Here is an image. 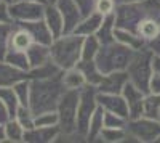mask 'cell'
<instances>
[{"instance_id": "obj_1", "label": "cell", "mask_w": 160, "mask_h": 143, "mask_svg": "<svg viewBox=\"0 0 160 143\" xmlns=\"http://www.w3.org/2000/svg\"><path fill=\"white\" fill-rule=\"evenodd\" d=\"M61 72L53 77H47V79H29V108L34 114L43 111H56V106L62 93L68 90L62 84Z\"/></svg>"}, {"instance_id": "obj_2", "label": "cell", "mask_w": 160, "mask_h": 143, "mask_svg": "<svg viewBox=\"0 0 160 143\" xmlns=\"http://www.w3.org/2000/svg\"><path fill=\"white\" fill-rule=\"evenodd\" d=\"M82 44L83 35L75 32H66L59 37H55L50 45L51 61L61 71L75 68L77 63L82 60Z\"/></svg>"}, {"instance_id": "obj_3", "label": "cell", "mask_w": 160, "mask_h": 143, "mask_svg": "<svg viewBox=\"0 0 160 143\" xmlns=\"http://www.w3.org/2000/svg\"><path fill=\"white\" fill-rule=\"evenodd\" d=\"M133 51L135 50H131L130 47L114 40L111 44L101 45L95 61L102 74H108L112 71H127Z\"/></svg>"}, {"instance_id": "obj_4", "label": "cell", "mask_w": 160, "mask_h": 143, "mask_svg": "<svg viewBox=\"0 0 160 143\" xmlns=\"http://www.w3.org/2000/svg\"><path fill=\"white\" fill-rule=\"evenodd\" d=\"M78 98H80V90H66L62 93L58 106H56V113H58V127L61 130L59 137H77L82 138L80 135H77V106H78Z\"/></svg>"}, {"instance_id": "obj_5", "label": "cell", "mask_w": 160, "mask_h": 143, "mask_svg": "<svg viewBox=\"0 0 160 143\" xmlns=\"http://www.w3.org/2000/svg\"><path fill=\"white\" fill-rule=\"evenodd\" d=\"M152 55L154 53L148 47L135 50L127 66L130 82H133L146 93H148V84L152 76Z\"/></svg>"}, {"instance_id": "obj_6", "label": "cell", "mask_w": 160, "mask_h": 143, "mask_svg": "<svg viewBox=\"0 0 160 143\" xmlns=\"http://www.w3.org/2000/svg\"><path fill=\"white\" fill-rule=\"evenodd\" d=\"M96 93V87L93 85H85L83 88H80V98L77 106V135H80L82 138L87 137L90 119L98 108Z\"/></svg>"}, {"instance_id": "obj_7", "label": "cell", "mask_w": 160, "mask_h": 143, "mask_svg": "<svg viewBox=\"0 0 160 143\" xmlns=\"http://www.w3.org/2000/svg\"><path fill=\"white\" fill-rule=\"evenodd\" d=\"M125 129L128 137L138 143H155L160 137V121L146 116L128 119Z\"/></svg>"}, {"instance_id": "obj_8", "label": "cell", "mask_w": 160, "mask_h": 143, "mask_svg": "<svg viewBox=\"0 0 160 143\" xmlns=\"http://www.w3.org/2000/svg\"><path fill=\"white\" fill-rule=\"evenodd\" d=\"M114 16H115V28L136 32L139 21L148 15H146L141 2H138V3H117Z\"/></svg>"}, {"instance_id": "obj_9", "label": "cell", "mask_w": 160, "mask_h": 143, "mask_svg": "<svg viewBox=\"0 0 160 143\" xmlns=\"http://www.w3.org/2000/svg\"><path fill=\"white\" fill-rule=\"evenodd\" d=\"M47 3L29 2V0H15L10 3V15L13 23H24V21H35L43 18Z\"/></svg>"}, {"instance_id": "obj_10", "label": "cell", "mask_w": 160, "mask_h": 143, "mask_svg": "<svg viewBox=\"0 0 160 143\" xmlns=\"http://www.w3.org/2000/svg\"><path fill=\"white\" fill-rule=\"evenodd\" d=\"M122 95H123V98L127 101V106H128V119H135V118L142 116L146 92H142L141 88H138L133 82L128 81L122 90Z\"/></svg>"}, {"instance_id": "obj_11", "label": "cell", "mask_w": 160, "mask_h": 143, "mask_svg": "<svg viewBox=\"0 0 160 143\" xmlns=\"http://www.w3.org/2000/svg\"><path fill=\"white\" fill-rule=\"evenodd\" d=\"M127 71H112L102 76L101 82L96 85L98 93H122L125 84L128 82Z\"/></svg>"}, {"instance_id": "obj_12", "label": "cell", "mask_w": 160, "mask_h": 143, "mask_svg": "<svg viewBox=\"0 0 160 143\" xmlns=\"http://www.w3.org/2000/svg\"><path fill=\"white\" fill-rule=\"evenodd\" d=\"M61 13V16L64 19V34L66 32H74L77 24L80 23V19L83 18L82 11L77 7V3L74 0H58L55 3Z\"/></svg>"}, {"instance_id": "obj_13", "label": "cell", "mask_w": 160, "mask_h": 143, "mask_svg": "<svg viewBox=\"0 0 160 143\" xmlns=\"http://www.w3.org/2000/svg\"><path fill=\"white\" fill-rule=\"evenodd\" d=\"M96 100L98 106H101L104 111L128 118V106L122 93H96Z\"/></svg>"}, {"instance_id": "obj_14", "label": "cell", "mask_w": 160, "mask_h": 143, "mask_svg": "<svg viewBox=\"0 0 160 143\" xmlns=\"http://www.w3.org/2000/svg\"><path fill=\"white\" fill-rule=\"evenodd\" d=\"M28 31L32 37V40L37 44H43V45H51L53 42V35L48 29V26L45 24L43 18L42 19H35V21H24V23H16Z\"/></svg>"}, {"instance_id": "obj_15", "label": "cell", "mask_w": 160, "mask_h": 143, "mask_svg": "<svg viewBox=\"0 0 160 143\" xmlns=\"http://www.w3.org/2000/svg\"><path fill=\"white\" fill-rule=\"evenodd\" d=\"M61 135L59 127H32L24 132V141L26 143H51L58 140Z\"/></svg>"}, {"instance_id": "obj_16", "label": "cell", "mask_w": 160, "mask_h": 143, "mask_svg": "<svg viewBox=\"0 0 160 143\" xmlns=\"http://www.w3.org/2000/svg\"><path fill=\"white\" fill-rule=\"evenodd\" d=\"M24 79H29L28 71L18 69L5 60H0V87H13L16 82Z\"/></svg>"}, {"instance_id": "obj_17", "label": "cell", "mask_w": 160, "mask_h": 143, "mask_svg": "<svg viewBox=\"0 0 160 143\" xmlns=\"http://www.w3.org/2000/svg\"><path fill=\"white\" fill-rule=\"evenodd\" d=\"M43 21L48 26V29H50L53 39L59 37L61 34H64V19H62V16H61V13H59L56 5H51V3L45 5Z\"/></svg>"}, {"instance_id": "obj_18", "label": "cell", "mask_w": 160, "mask_h": 143, "mask_svg": "<svg viewBox=\"0 0 160 143\" xmlns=\"http://www.w3.org/2000/svg\"><path fill=\"white\" fill-rule=\"evenodd\" d=\"M102 15H99V13L96 10H93L91 13H88V15H85L82 19H80V23L77 24L75 28V34L78 35H95L99 29V26L102 23Z\"/></svg>"}, {"instance_id": "obj_19", "label": "cell", "mask_w": 160, "mask_h": 143, "mask_svg": "<svg viewBox=\"0 0 160 143\" xmlns=\"http://www.w3.org/2000/svg\"><path fill=\"white\" fill-rule=\"evenodd\" d=\"M26 55H28V60H29V69L42 66V64H45L51 60L50 45L37 44V42H34L28 50H26Z\"/></svg>"}, {"instance_id": "obj_20", "label": "cell", "mask_w": 160, "mask_h": 143, "mask_svg": "<svg viewBox=\"0 0 160 143\" xmlns=\"http://www.w3.org/2000/svg\"><path fill=\"white\" fill-rule=\"evenodd\" d=\"M75 68L83 74L87 85L96 87V85L101 82L102 76H104V74L99 71V68H98V64H96L95 60H80V61L77 63Z\"/></svg>"}, {"instance_id": "obj_21", "label": "cell", "mask_w": 160, "mask_h": 143, "mask_svg": "<svg viewBox=\"0 0 160 143\" xmlns=\"http://www.w3.org/2000/svg\"><path fill=\"white\" fill-rule=\"evenodd\" d=\"M114 39H115L117 42L130 47L131 50H139V48L148 47V42H146L144 39H142L138 32H135V31H127V29L115 28V31H114Z\"/></svg>"}, {"instance_id": "obj_22", "label": "cell", "mask_w": 160, "mask_h": 143, "mask_svg": "<svg viewBox=\"0 0 160 143\" xmlns=\"http://www.w3.org/2000/svg\"><path fill=\"white\" fill-rule=\"evenodd\" d=\"M136 32L144 39L146 42L152 40V39L160 32V18H157V16H144L138 24Z\"/></svg>"}, {"instance_id": "obj_23", "label": "cell", "mask_w": 160, "mask_h": 143, "mask_svg": "<svg viewBox=\"0 0 160 143\" xmlns=\"http://www.w3.org/2000/svg\"><path fill=\"white\" fill-rule=\"evenodd\" d=\"M13 24L15 26H13V32H11V39H10V47L26 51L34 44L32 37H31V34L28 31L22 28V26H19L16 23H13Z\"/></svg>"}, {"instance_id": "obj_24", "label": "cell", "mask_w": 160, "mask_h": 143, "mask_svg": "<svg viewBox=\"0 0 160 143\" xmlns=\"http://www.w3.org/2000/svg\"><path fill=\"white\" fill-rule=\"evenodd\" d=\"M61 79L62 84L68 90H80L87 85L83 74L80 72L77 68H71V69H64L61 72Z\"/></svg>"}, {"instance_id": "obj_25", "label": "cell", "mask_w": 160, "mask_h": 143, "mask_svg": "<svg viewBox=\"0 0 160 143\" xmlns=\"http://www.w3.org/2000/svg\"><path fill=\"white\" fill-rule=\"evenodd\" d=\"M114 31H115V16L112 13V15H108V16L102 18V23H101L99 29H98V32L95 35L98 37V40L101 42V45L111 44V42L115 40L114 39Z\"/></svg>"}, {"instance_id": "obj_26", "label": "cell", "mask_w": 160, "mask_h": 143, "mask_svg": "<svg viewBox=\"0 0 160 143\" xmlns=\"http://www.w3.org/2000/svg\"><path fill=\"white\" fill-rule=\"evenodd\" d=\"M102 127H104V109L101 106H98L90 119V125H88V132H87L85 140L87 141L99 140V134L102 130Z\"/></svg>"}, {"instance_id": "obj_27", "label": "cell", "mask_w": 160, "mask_h": 143, "mask_svg": "<svg viewBox=\"0 0 160 143\" xmlns=\"http://www.w3.org/2000/svg\"><path fill=\"white\" fill-rule=\"evenodd\" d=\"M5 140L10 143H22L24 141V127L15 119V118H10L5 124Z\"/></svg>"}, {"instance_id": "obj_28", "label": "cell", "mask_w": 160, "mask_h": 143, "mask_svg": "<svg viewBox=\"0 0 160 143\" xmlns=\"http://www.w3.org/2000/svg\"><path fill=\"white\" fill-rule=\"evenodd\" d=\"M127 129L125 127H102L99 134V140L104 143H122L127 140Z\"/></svg>"}, {"instance_id": "obj_29", "label": "cell", "mask_w": 160, "mask_h": 143, "mask_svg": "<svg viewBox=\"0 0 160 143\" xmlns=\"http://www.w3.org/2000/svg\"><path fill=\"white\" fill-rule=\"evenodd\" d=\"M7 63L13 64L15 68L18 69H22V71H29V60H28V55H26V51L22 50H16L10 47L8 51L5 53V58H3Z\"/></svg>"}, {"instance_id": "obj_30", "label": "cell", "mask_w": 160, "mask_h": 143, "mask_svg": "<svg viewBox=\"0 0 160 143\" xmlns=\"http://www.w3.org/2000/svg\"><path fill=\"white\" fill-rule=\"evenodd\" d=\"M0 100H2L3 105L7 106L10 118H15V114H16V111L21 105L16 98V93H15V90H13V87H0Z\"/></svg>"}, {"instance_id": "obj_31", "label": "cell", "mask_w": 160, "mask_h": 143, "mask_svg": "<svg viewBox=\"0 0 160 143\" xmlns=\"http://www.w3.org/2000/svg\"><path fill=\"white\" fill-rule=\"evenodd\" d=\"M59 72H61V69L50 60L48 63L42 64V66H37V68L29 69L28 76H29V79H47V77H53V76H56Z\"/></svg>"}, {"instance_id": "obj_32", "label": "cell", "mask_w": 160, "mask_h": 143, "mask_svg": "<svg viewBox=\"0 0 160 143\" xmlns=\"http://www.w3.org/2000/svg\"><path fill=\"white\" fill-rule=\"evenodd\" d=\"M142 116L158 119V116H160V93H146Z\"/></svg>"}, {"instance_id": "obj_33", "label": "cell", "mask_w": 160, "mask_h": 143, "mask_svg": "<svg viewBox=\"0 0 160 143\" xmlns=\"http://www.w3.org/2000/svg\"><path fill=\"white\" fill-rule=\"evenodd\" d=\"M101 48V42L96 35H85L82 44V60H95Z\"/></svg>"}, {"instance_id": "obj_34", "label": "cell", "mask_w": 160, "mask_h": 143, "mask_svg": "<svg viewBox=\"0 0 160 143\" xmlns=\"http://www.w3.org/2000/svg\"><path fill=\"white\" fill-rule=\"evenodd\" d=\"M13 26H15L13 23H0V60L5 58V53L10 48Z\"/></svg>"}, {"instance_id": "obj_35", "label": "cell", "mask_w": 160, "mask_h": 143, "mask_svg": "<svg viewBox=\"0 0 160 143\" xmlns=\"http://www.w3.org/2000/svg\"><path fill=\"white\" fill-rule=\"evenodd\" d=\"M58 122L59 119L56 111H43L34 116V127H55Z\"/></svg>"}, {"instance_id": "obj_36", "label": "cell", "mask_w": 160, "mask_h": 143, "mask_svg": "<svg viewBox=\"0 0 160 143\" xmlns=\"http://www.w3.org/2000/svg\"><path fill=\"white\" fill-rule=\"evenodd\" d=\"M13 90L16 93V98L19 101L21 106H29V95H31V84H29V79H24V81H19L13 85Z\"/></svg>"}, {"instance_id": "obj_37", "label": "cell", "mask_w": 160, "mask_h": 143, "mask_svg": "<svg viewBox=\"0 0 160 143\" xmlns=\"http://www.w3.org/2000/svg\"><path fill=\"white\" fill-rule=\"evenodd\" d=\"M34 116L35 114L31 111L29 106H19L15 114V119L24 127V130H29L34 127Z\"/></svg>"}, {"instance_id": "obj_38", "label": "cell", "mask_w": 160, "mask_h": 143, "mask_svg": "<svg viewBox=\"0 0 160 143\" xmlns=\"http://www.w3.org/2000/svg\"><path fill=\"white\" fill-rule=\"evenodd\" d=\"M128 118H123L120 114L104 111V125L106 127H127Z\"/></svg>"}, {"instance_id": "obj_39", "label": "cell", "mask_w": 160, "mask_h": 143, "mask_svg": "<svg viewBox=\"0 0 160 143\" xmlns=\"http://www.w3.org/2000/svg\"><path fill=\"white\" fill-rule=\"evenodd\" d=\"M115 0H96L95 2V10L102 16H108V15H112L115 11Z\"/></svg>"}, {"instance_id": "obj_40", "label": "cell", "mask_w": 160, "mask_h": 143, "mask_svg": "<svg viewBox=\"0 0 160 143\" xmlns=\"http://www.w3.org/2000/svg\"><path fill=\"white\" fill-rule=\"evenodd\" d=\"M146 15L160 18V0H142L141 2Z\"/></svg>"}, {"instance_id": "obj_41", "label": "cell", "mask_w": 160, "mask_h": 143, "mask_svg": "<svg viewBox=\"0 0 160 143\" xmlns=\"http://www.w3.org/2000/svg\"><path fill=\"white\" fill-rule=\"evenodd\" d=\"M148 93H160V72H154L148 84Z\"/></svg>"}, {"instance_id": "obj_42", "label": "cell", "mask_w": 160, "mask_h": 143, "mask_svg": "<svg viewBox=\"0 0 160 143\" xmlns=\"http://www.w3.org/2000/svg\"><path fill=\"white\" fill-rule=\"evenodd\" d=\"M74 2L77 3V7L80 8V11H82V15H88V13H91L93 10H95V2L96 0H74Z\"/></svg>"}, {"instance_id": "obj_43", "label": "cell", "mask_w": 160, "mask_h": 143, "mask_svg": "<svg viewBox=\"0 0 160 143\" xmlns=\"http://www.w3.org/2000/svg\"><path fill=\"white\" fill-rule=\"evenodd\" d=\"M0 23H13L10 15V3L0 0Z\"/></svg>"}, {"instance_id": "obj_44", "label": "cell", "mask_w": 160, "mask_h": 143, "mask_svg": "<svg viewBox=\"0 0 160 143\" xmlns=\"http://www.w3.org/2000/svg\"><path fill=\"white\" fill-rule=\"evenodd\" d=\"M148 48L152 51L154 55H160V32L152 39V40L148 42Z\"/></svg>"}, {"instance_id": "obj_45", "label": "cell", "mask_w": 160, "mask_h": 143, "mask_svg": "<svg viewBox=\"0 0 160 143\" xmlns=\"http://www.w3.org/2000/svg\"><path fill=\"white\" fill-rule=\"evenodd\" d=\"M8 119H10L8 109H7V106L3 105V101L0 100V124H5V122H7Z\"/></svg>"}, {"instance_id": "obj_46", "label": "cell", "mask_w": 160, "mask_h": 143, "mask_svg": "<svg viewBox=\"0 0 160 143\" xmlns=\"http://www.w3.org/2000/svg\"><path fill=\"white\" fill-rule=\"evenodd\" d=\"M152 71L160 72V55H152Z\"/></svg>"}, {"instance_id": "obj_47", "label": "cell", "mask_w": 160, "mask_h": 143, "mask_svg": "<svg viewBox=\"0 0 160 143\" xmlns=\"http://www.w3.org/2000/svg\"><path fill=\"white\" fill-rule=\"evenodd\" d=\"M142 0H115V3H138Z\"/></svg>"}, {"instance_id": "obj_48", "label": "cell", "mask_w": 160, "mask_h": 143, "mask_svg": "<svg viewBox=\"0 0 160 143\" xmlns=\"http://www.w3.org/2000/svg\"><path fill=\"white\" fill-rule=\"evenodd\" d=\"M0 141H7V140H5V129H3V124H0Z\"/></svg>"}, {"instance_id": "obj_49", "label": "cell", "mask_w": 160, "mask_h": 143, "mask_svg": "<svg viewBox=\"0 0 160 143\" xmlns=\"http://www.w3.org/2000/svg\"><path fill=\"white\" fill-rule=\"evenodd\" d=\"M45 2H47V3H51V5H55L58 0H45Z\"/></svg>"}, {"instance_id": "obj_50", "label": "cell", "mask_w": 160, "mask_h": 143, "mask_svg": "<svg viewBox=\"0 0 160 143\" xmlns=\"http://www.w3.org/2000/svg\"><path fill=\"white\" fill-rule=\"evenodd\" d=\"M29 2H40V3H47L45 0H29Z\"/></svg>"}, {"instance_id": "obj_51", "label": "cell", "mask_w": 160, "mask_h": 143, "mask_svg": "<svg viewBox=\"0 0 160 143\" xmlns=\"http://www.w3.org/2000/svg\"><path fill=\"white\" fill-rule=\"evenodd\" d=\"M2 2H7V3H11V2H15V0H2Z\"/></svg>"}, {"instance_id": "obj_52", "label": "cell", "mask_w": 160, "mask_h": 143, "mask_svg": "<svg viewBox=\"0 0 160 143\" xmlns=\"http://www.w3.org/2000/svg\"><path fill=\"white\" fill-rule=\"evenodd\" d=\"M158 121H160V116H158Z\"/></svg>"}]
</instances>
